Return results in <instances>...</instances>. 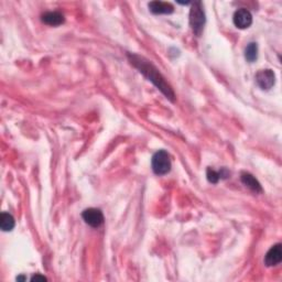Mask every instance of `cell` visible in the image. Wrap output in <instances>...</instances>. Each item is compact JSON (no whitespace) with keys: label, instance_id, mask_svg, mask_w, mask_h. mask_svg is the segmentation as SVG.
<instances>
[{"label":"cell","instance_id":"6da1fadb","mask_svg":"<svg viewBox=\"0 0 282 282\" xmlns=\"http://www.w3.org/2000/svg\"><path fill=\"white\" fill-rule=\"evenodd\" d=\"M128 59L131 62L132 65L136 68H138L140 73H142L146 78L152 82L158 87V89H160L161 93L163 95L170 100L171 101H174L175 95L172 87L170 86L166 82L165 79L161 75V73L158 71V68L151 64L149 61H147L146 59H143L142 57H139L137 54H131L128 53Z\"/></svg>","mask_w":282,"mask_h":282},{"label":"cell","instance_id":"7a4b0ae2","mask_svg":"<svg viewBox=\"0 0 282 282\" xmlns=\"http://www.w3.org/2000/svg\"><path fill=\"white\" fill-rule=\"evenodd\" d=\"M205 22H206V19H205L202 2L196 1L192 5L190 10V25L192 28V31L198 37H200L201 33H202Z\"/></svg>","mask_w":282,"mask_h":282},{"label":"cell","instance_id":"3957f363","mask_svg":"<svg viewBox=\"0 0 282 282\" xmlns=\"http://www.w3.org/2000/svg\"><path fill=\"white\" fill-rule=\"evenodd\" d=\"M151 166L153 172L157 175H164L170 172L171 170V160L168 152L160 150L156 152L152 157Z\"/></svg>","mask_w":282,"mask_h":282},{"label":"cell","instance_id":"277c9868","mask_svg":"<svg viewBox=\"0 0 282 282\" xmlns=\"http://www.w3.org/2000/svg\"><path fill=\"white\" fill-rule=\"evenodd\" d=\"M82 217L85 221V223L89 226H92V227L94 228L100 227V226L104 223V215H102L101 209H98V208L92 207V208L85 209L82 214Z\"/></svg>","mask_w":282,"mask_h":282},{"label":"cell","instance_id":"5b68a950","mask_svg":"<svg viewBox=\"0 0 282 282\" xmlns=\"http://www.w3.org/2000/svg\"><path fill=\"white\" fill-rule=\"evenodd\" d=\"M256 82H257L258 86L263 89V91H268L276 83V75L271 70H262L256 74Z\"/></svg>","mask_w":282,"mask_h":282},{"label":"cell","instance_id":"8992f818","mask_svg":"<svg viewBox=\"0 0 282 282\" xmlns=\"http://www.w3.org/2000/svg\"><path fill=\"white\" fill-rule=\"evenodd\" d=\"M233 20L234 24L238 29H247L253 23V16H251L249 10L245 9V8H241L234 14Z\"/></svg>","mask_w":282,"mask_h":282},{"label":"cell","instance_id":"52a82bcc","mask_svg":"<svg viewBox=\"0 0 282 282\" xmlns=\"http://www.w3.org/2000/svg\"><path fill=\"white\" fill-rule=\"evenodd\" d=\"M282 260V245L277 243L269 249L268 253L264 256V264L267 267H273L279 264Z\"/></svg>","mask_w":282,"mask_h":282},{"label":"cell","instance_id":"ba28073f","mask_svg":"<svg viewBox=\"0 0 282 282\" xmlns=\"http://www.w3.org/2000/svg\"><path fill=\"white\" fill-rule=\"evenodd\" d=\"M149 10L153 15H170L174 11V7L169 2L151 1L149 3Z\"/></svg>","mask_w":282,"mask_h":282},{"label":"cell","instance_id":"9c48e42d","mask_svg":"<svg viewBox=\"0 0 282 282\" xmlns=\"http://www.w3.org/2000/svg\"><path fill=\"white\" fill-rule=\"evenodd\" d=\"M42 22H44L45 24L52 25V27H58V25H61L64 23V16L62 14H60L58 11H50L45 12L44 15H42Z\"/></svg>","mask_w":282,"mask_h":282},{"label":"cell","instance_id":"30bf717a","mask_svg":"<svg viewBox=\"0 0 282 282\" xmlns=\"http://www.w3.org/2000/svg\"><path fill=\"white\" fill-rule=\"evenodd\" d=\"M241 180L243 185L249 187L251 191L256 192V193H262V185H260V183L258 182L257 179H256L254 175H251L250 173L242 172L241 175Z\"/></svg>","mask_w":282,"mask_h":282},{"label":"cell","instance_id":"8fae6325","mask_svg":"<svg viewBox=\"0 0 282 282\" xmlns=\"http://www.w3.org/2000/svg\"><path fill=\"white\" fill-rule=\"evenodd\" d=\"M229 175H230L229 171H227L225 168H223L221 171H215V170H213L212 168H207V170H206L207 180L209 183H213V184H216V183H219V181L222 180V179L229 178Z\"/></svg>","mask_w":282,"mask_h":282},{"label":"cell","instance_id":"7c38bea8","mask_svg":"<svg viewBox=\"0 0 282 282\" xmlns=\"http://www.w3.org/2000/svg\"><path fill=\"white\" fill-rule=\"evenodd\" d=\"M15 224L14 216L6 212L1 213V215H0V228L3 232H10V230L15 228Z\"/></svg>","mask_w":282,"mask_h":282},{"label":"cell","instance_id":"4fadbf2b","mask_svg":"<svg viewBox=\"0 0 282 282\" xmlns=\"http://www.w3.org/2000/svg\"><path fill=\"white\" fill-rule=\"evenodd\" d=\"M245 58L248 62H255L258 58V45L255 42H251L246 46Z\"/></svg>","mask_w":282,"mask_h":282},{"label":"cell","instance_id":"5bb4252c","mask_svg":"<svg viewBox=\"0 0 282 282\" xmlns=\"http://www.w3.org/2000/svg\"><path fill=\"white\" fill-rule=\"evenodd\" d=\"M39 280H41V281H46L48 279H46V278H45L44 276H41V275H36V276H33V277L31 278V281H39Z\"/></svg>","mask_w":282,"mask_h":282}]
</instances>
